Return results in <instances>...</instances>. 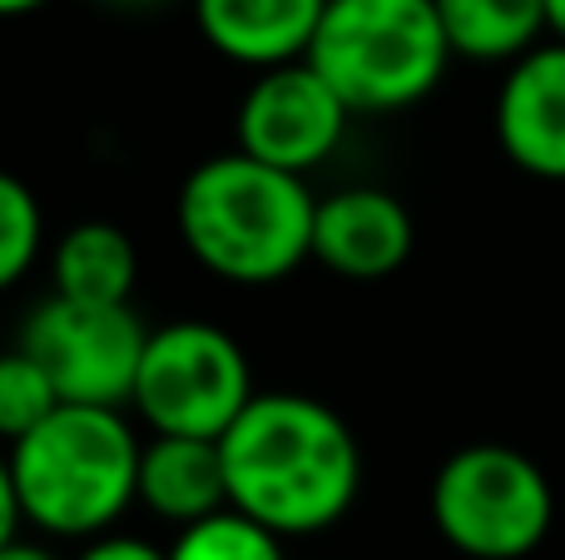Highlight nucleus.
<instances>
[{"mask_svg":"<svg viewBox=\"0 0 565 560\" xmlns=\"http://www.w3.org/2000/svg\"><path fill=\"white\" fill-rule=\"evenodd\" d=\"M218 446L228 506L274 536H318L358 502V437L318 397L258 392Z\"/></svg>","mask_w":565,"mask_h":560,"instance_id":"obj_1","label":"nucleus"},{"mask_svg":"<svg viewBox=\"0 0 565 560\" xmlns=\"http://www.w3.org/2000/svg\"><path fill=\"white\" fill-rule=\"evenodd\" d=\"M179 238L214 278L268 288L312 258L318 194L248 154H214L179 184Z\"/></svg>","mask_w":565,"mask_h":560,"instance_id":"obj_2","label":"nucleus"},{"mask_svg":"<svg viewBox=\"0 0 565 560\" xmlns=\"http://www.w3.org/2000/svg\"><path fill=\"white\" fill-rule=\"evenodd\" d=\"M145 442L115 407H60L10 446L20 516L60 541H99L139 502Z\"/></svg>","mask_w":565,"mask_h":560,"instance_id":"obj_3","label":"nucleus"},{"mask_svg":"<svg viewBox=\"0 0 565 560\" xmlns=\"http://www.w3.org/2000/svg\"><path fill=\"white\" fill-rule=\"evenodd\" d=\"M437 0H328L308 65L338 89L352 115L412 109L451 65Z\"/></svg>","mask_w":565,"mask_h":560,"instance_id":"obj_4","label":"nucleus"},{"mask_svg":"<svg viewBox=\"0 0 565 560\" xmlns=\"http://www.w3.org/2000/svg\"><path fill=\"white\" fill-rule=\"evenodd\" d=\"M431 521L467 560H526L551 536L556 492L526 452L471 442L431 476Z\"/></svg>","mask_w":565,"mask_h":560,"instance_id":"obj_5","label":"nucleus"},{"mask_svg":"<svg viewBox=\"0 0 565 560\" xmlns=\"http://www.w3.org/2000/svg\"><path fill=\"white\" fill-rule=\"evenodd\" d=\"M254 397V367L238 337L204 317H184L149 333L129 407L154 437L224 442Z\"/></svg>","mask_w":565,"mask_h":560,"instance_id":"obj_6","label":"nucleus"},{"mask_svg":"<svg viewBox=\"0 0 565 560\" xmlns=\"http://www.w3.org/2000/svg\"><path fill=\"white\" fill-rule=\"evenodd\" d=\"M135 303H70L50 293L20 327V347L45 367L65 407H115L125 412L149 347Z\"/></svg>","mask_w":565,"mask_h":560,"instance_id":"obj_7","label":"nucleus"},{"mask_svg":"<svg viewBox=\"0 0 565 560\" xmlns=\"http://www.w3.org/2000/svg\"><path fill=\"white\" fill-rule=\"evenodd\" d=\"M352 125V109L338 89L308 65L264 69L238 99V154L278 169V174L308 179L318 164L338 154L342 134Z\"/></svg>","mask_w":565,"mask_h":560,"instance_id":"obj_8","label":"nucleus"},{"mask_svg":"<svg viewBox=\"0 0 565 560\" xmlns=\"http://www.w3.org/2000/svg\"><path fill=\"white\" fill-rule=\"evenodd\" d=\"M412 244H417V224H412L407 204L387 189L352 184L318 198L312 258L328 273L352 278V283H377L407 263Z\"/></svg>","mask_w":565,"mask_h":560,"instance_id":"obj_9","label":"nucleus"},{"mask_svg":"<svg viewBox=\"0 0 565 560\" xmlns=\"http://www.w3.org/2000/svg\"><path fill=\"white\" fill-rule=\"evenodd\" d=\"M497 144L521 174L565 184V40H546L497 89Z\"/></svg>","mask_w":565,"mask_h":560,"instance_id":"obj_10","label":"nucleus"},{"mask_svg":"<svg viewBox=\"0 0 565 560\" xmlns=\"http://www.w3.org/2000/svg\"><path fill=\"white\" fill-rule=\"evenodd\" d=\"M328 0H194V25L209 50L248 69L308 60Z\"/></svg>","mask_w":565,"mask_h":560,"instance_id":"obj_11","label":"nucleus"},{"mask_svg":"<svg viewBox=\"0 0 565 560\" xmlns=\"http://www.w3.org/2000/svg\"><path fill=\"white\" fill-rule=\"evenodd\" d=\"M139 506L179 531L228 511L224 446L199 437H149L139 456Z\"/></svg>","mask_w":565,"mask_h":560,"instance_id":"obj_12","label":"nucleus"},{"mask_svg":"<svg viewBox=\"0 0 565 560\" xmlns=\"http://www.w3.org/2000/svg\"><path fill=\"white\" fill-rule=\"evenodd\" d=\"M139 278L135 238L109 218L65 228L50 248V293L70 303H129Z\"/></svg>","mask_w":565,"mask_h":560,"instance_id":"obj_13","label":"nucleus"},{"mask_svg":"<svg viewBox=\"0 0 565 560\" xmlns=\"http://www.w3.org/2000/svg\"><path fill=\"white\" fill-rule=\"evenodd\" d=\"M451 55L477 65H516L551 40L546 0H437Z\"/></svg>","mask_w":565,"mask_h":560,"instance_id":"obj_14","label":"nucleus"},{"mask_svg":"<svg viewBox=\"0 0 565 560\" xmlns=\"http://www.w3.org/2000/svg\"><path fill=\"white\" fill-rule=\"evenodd\" d=\"M60 392L45 377V367L25 353V347H6L0 353V442L15 446L20 437H30L40 422L60 412Z\"/></svg>","mask_w":565,"mask_h":560,"instance_id":"obj_15","label":"nucleus"},{"mask_svg":"<svg viewBox=\"0 0 565 560\" xmlns=\"http://www.w3.org/2000/svg\"><path fill=\"white\" fill-rule=\"evenodd\" d=\"M164 556L169 560H288L282 556V536L238 516L234 506L199 526H184Z\"/></svg>","mask_w":565,"mask_h":560,"instance_id":"obj_16","label":"nucleus"},{"mask_svg":"<svg viewBox=\"0 0 565 560\" xmlns=\"http://www.w3.org/2000/svg\"><path fill=\"white\" fill-rule=\"evenodd\" d=\"M40 248H45V214L35 189L0 169V293L35 268Z\"/></svg>","mask_w":565,"mask_h":560,"instance_id":"obj_17","label":"nucleus"},{"mask_svg":"<svg viewBox=\"0 0 565 560\" xmlns=\"http://www.w3.org/2000/svg\"><path fill=\"white\" fill-rule=\"evenodd\" d=\"M75 560H169V556L159 551V546L139 541V536H119V531H109V536H99V541H89Z\"/></svg>","mask_w":565,"mask_h":560,"instance_id":"obj_18","label":"nucleus"},{"mask_svg":"<svg viewBox=\"0 0 565 560\" xmlns=\"http://www.w3.org/2000/svg\"><path fill=\"white\" fill-rule=\"evenodd\" d=\"M20 496H15V476H10V452H0V546L15 541L20 531Z\"/></svg>","mask_w":565,"mask_h":560,"instance_id":"obj_19","label":"nucleus"},{"mask_svg":"<svg viewBox=\"0 0 565 560\" xmlns=\"http://www.w3.org/2000/svg\"><path fill=\"white\" fill-rule=\"evenodd\" d=\"M0 560H60L50 546H35V541H10V546H0Z\"/></svg>","mask_w":565,"mask_h":560,"instance_id":"obj_20","label":"nucleus"},{"mask_svg":"<svg viewBox=\"0 0 565 560\" xmlns=\"http://www.w3.org/2000/svg\"><path fill=\"white\" fill-rule=\"evenodd\" d=\"M45 0H0V20H15V15H30V10H40Z\"/></svg>","mask_w":565,"mask_h":560,"instance_id":"obj_21","label":"nucleus"},{"mask_svg":"<svg viewBox=\"0 0 565 560\" xmlns=\"http://www.w3.org/2000/svg\"><path fill=\"white\" fill-rule=\"evenodd\" d=\"M546 15H551V40H565V0H546Z\"/></svg>","mask_w":565,"mask_h":560,"instance_id":"obj_22","label":"nucleus"},{"mask_svg":"<svg viewBox=\"0 0 565 560\" xmlns=\"http://www.w3.org/2000/svg\"><path fill=\"white\" fill-rule=\"evenodd\" d=\"M105 6H119V10H145V6H164V0H105Z\"/></svg>","mask_w":565,"mask_h":560,"instance_id":"obj_23","label":"nucleus"}]
</instances>
